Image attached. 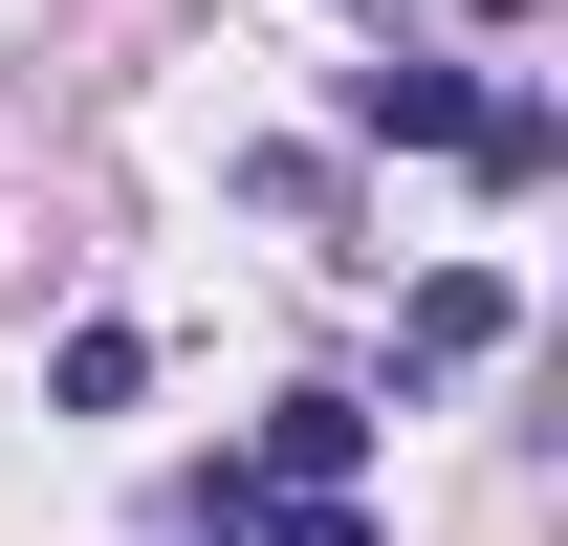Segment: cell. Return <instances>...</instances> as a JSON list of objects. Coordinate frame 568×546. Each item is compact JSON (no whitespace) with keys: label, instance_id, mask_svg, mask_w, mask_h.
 <instances>
[{"label":"cell","instance_id":"7a4b0ae2","mask_svg":"<svg viewBox=\"0 0 568 546\" xmlns=\"http://www.w3.org/2000/svg\"><path fill=\"white\" fill-rule=\"evenodd\" d=\"M351 132H372V153H459V132H481V88L394 44V67H351Z\"/></svg>","mask_w":568,"mask_h":546},{"label":"cell","instance_id":"3957f363","mask_svg":"<svg viewBox=\"0 0 568 546\" xmlns=\"http://www.w3.org/2000/svg\"><path fill=\"white\" fill-rule=\"evenodd\" d=\"M481 350H503V284L481 263H437L416 306H394V372H481Z\"/></svg>","mask_w":568,"mask_h":546},{"label":"cell","instance_id":"6da1fadb","mask_svg":"<svg viewBox=\"0 0 568 546\" xmlns=\"http://www.w3.org/2000/svg\"><path fill=\"white\" fill-rule=\"evenodd\" d=\"M351 459H372V415H351V394H284L263 437H241V503H351Z\"/></svg>","mask_w":568,"mask_h":546},{"label":"cell","instance_id":"277c9868","mask_svg":"<svg viewBox=\"0 0 568 546\" xmlns=\"http://www.w3.org/2000/svg\"><path fill=\"white\" fill-rule=\"evenodd\" d=\"M44 394H67V415H132V394H153V328H67V372H44Z\"/></svg>","mask_w":568,"mask_h":546},{"label":"cell","instance_id":"5b68a950","mask_svg":"<svg viewBox=\"0 0 568 546\" xmlns=\"http://www.w3.org/2000/svg\"><path fill=\"white\" fill-rule=\"evenodd\" d=\"M241 546H372V503H241Z\"/></svg>","mask_w":568,"mask_h":546}]
</instances>
